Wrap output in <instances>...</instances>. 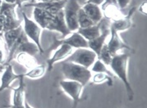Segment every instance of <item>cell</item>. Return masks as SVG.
I'll return each instance as SVG.
<instances>
[{
  "label": "cell",
  "mask_w": 147,
  "mask_h": 108,
  "mask_svg": "<svg viewBox=\"0 0 147 108\" xmlns=\"http://www.w3.org/2000/svg\"><path fill=\"white\" fill-rule=\"evenodd\" d=\"M23 74L21 75H16L13 70H12V66L11 65H7L5 69V71L3 72L2 78H1V86H0V91L5 89L7 88H8L10 86V84L15 79H18L21 76H22Z\"/></svg>",
  "instance_id": "16"
},
{
  "label": "cell",
  "mask_w": 147,
  "mask_h": 108,
  "mask_svg": "<svg viewBox=\"0 0 147 108\" xmlns=\"http://www.w3.org/2000/svg\"><path fill=\"white\" fill-rule=\"evenodd\" d=\"M94 22L91 21V19L85 13L82 8H81L78 12V25L79 28H87L90 26L94 25Z\"/></svg>",
  "instance_id": "22"
},
{
  "label": "cell",
  "mask_w": 147,
  "mask_h": 108,
  "mask_svg": "<svg viewBox=\"0 0 147 108\" xmlns=\"http://www.w3.org/2000/svg\"><path fill=\"white\" fill-rule=\"evenodd\" d=\"M2 70H3V66H2V65H0V72L2 71Z\"/></svg>",
  "instance_id": "40"
},
{
  "label": "cell",
  "mask_w": 147,
  "mask_h": 108,
  "mask_svg": "<svg viewBox=\"0 0 147 108\" xmlns=\"http://www.w3.org/2000/svg\"><path fill=\"white\" fill-rule=\"evenodd\" d=\"M130 15L126 17L125 19H120V20H117L115 21L110 26V28H113V30L116 31H123V30H126L127 29L131 28V21L130 20Z\"/></svg>",
  "instance_id": "20"
},
{
  "label": "cell",
  "mask_w": 147,
  "mask_h": 108,
  "mask_svg": "<svg viewBox=\"0 0 147 108\" xmlns=\"http://www.w3.org/2000/svg\"><path fill=\"white\" fill-rule=\"evenodd\" d=\"M2 3H3L2 0H0V7H1V5H2Z\"/></svg>",
  "instance_id": "41"
},
{
  "label": "cell",
  "mask_w": 147,
  "mask_h": 108,
  "mask_svg": "<svg viewBox=\"0 0 147 108\" xmlns=\"http://www.w3.org/2000/svg\"><path fill=\"white\" fill-rule=\"evenodd\" d=\"M24 74L22 76L19 78L20 83L18 89H14V95H13V104L15 106H22L24 105V91H25V84H24Z\"/></svg>",
  "instance_id": "18"
},
{
  "label": "cell",
  "mask_w": 147,
  "mask_h": 108,
  "mask_svg": "<svg viewBox=\"0 0 147 108\" xmlns=\"http://www.w3.org/2000/svg\"><path fill=\"white\" fill-rule=\"evenodd\" d=\"M130 57V54L122 53L116 54L113 56L112 61L110 62V67L113 73L120 79L126 87V90L127 93V96L130 101H132L134 97V92L131 89V86L127 79V61Z\"/></svg>",
  "instance_id": "1"
},
{
  "label": "cell",
  "mask_w": 147,
  "mask_h": 108,
  "mask_svg": "<svg viewBox=\"0 0 147 108\" xmlns=\"http://www.w3.org/2000/svg\"><path fill=\"white\" fill-rule=\"evenodd\" d=\"M82 6L77 3V0H67L64 8V17L66 25L71 32L77 31L78 25V12Z\"/></svg>",
  "instance_id": "4"
},
{
  "label": "cell",
  "mask_w": 147,
  "mask_h": 108,
  "mask_svg": "<svg viewBox=\"0 0 147 108\" xmlns=\"http://www.w3.org/2000/svg\"><path fill=\"white\" fill-rule=\"evenodd\" d=\"M57 1H61V0H39L38 2H57Z\"/></svg>",
  "instance_id": "36"
},
{
  "label": "cell",
  "mask_w": 147,
  "mask_h": 108,
  "mask_svg": "<svg viewBox=\"0 0 147 108\" xmlns=\"http://www.w3.org/2000/svg\"><path fill=\"white\" fill-rule=\"evenodd\" d=\"M101 32V21L98 24L94 25L92 26L87 28H79L77 30V33L80 34L87 41L97 38L98 36L100 35Z\"/></svg>",
  "instance_id": "15"
},
{
  "label": "cell",
  "mask_w": 147,
  "mask_h": 108,
  "mask_svg": "<svg viewBox=\"0 0 147 108\" xmlns=\"http://www.w3.org/2000/svg\"><path fill=\"white\" fill-rule=\"evenodd\" d=\"M22 21H19L16 14H12L9 16L5 17V24H4V28H3V32H5L7 30H13L19 27L21 25Z\"/></svg>",
  "instance_id": "21"
},
{
  "label": "cell",
  "mask_w": 147,
  "mask_h": 108,
  "mask_svg": "<svg viewBox=\"0 0 147 108\" xmlns=\"http://www.w3.org/2000/svg\"><path fill=\"white\" fill-rule=\"evenodd\" d=\"M112 58L113 56L109 53L108 47H107V44L105 43L100 51V55L98 56V59H100L102 62H104L106 66H109L110 62L112 61Z\"/></svg>",
  "instance_id": "26"
},
{
  "label": "cell",
  "mask_w": 147,
  "mask_h": 108,
  "mask_svg": "<svg viewBox=\"0 0 147 108\" xmlns=\"http://www.w3.org/2000/svg\"><path fill=\"white\" fill-rule=\"evenodd\" d=\"M23 30V28L22 25H20L19 27L13 29V30H7L4 32V39H5V42L7 43V47L10 50V48H12L13 43L17 40L20 34L22 33V31Z\"/></svg>",
  "instance_id": "19"
},
{
  "label": "cell",
  "mask_w": 147,
  "mask_h": 108,
  "mask_svg": "<svg viewBox=\"0 0 147 108\" xmlns=\"http://www.w3.org/2000/svg\"><path fill=\"white\" fill-rule=\"evenodd\" d=\"M109 30H110V34H111V39L107 43V47L112 56L116 55L118 51H119L120 49H123V48H127L128 50H131V48H130L121 39V38L118 35V31L113 30V28H109Z\"/></svg>",
  "instance_id": "12"
},
{
  "label": "cell",
  "mask_w": 147,
  "mask_h": 108,
  "mask_svg": "<svg viewBox=\"0 0 147 108\" xmlns=\"http://www.w3.org/2000/svg\"><path fill=\"white\" fill-rule=\"evenodd\" d=\"M62 72L67 80L77 81L83 86L88 84L92 77L90 69L68 61H63L62 63Z\"/></svg>",
  "instance_id": "2"
},
{
  "label": "cell",
  "mask_w": 147,
  "mask_h": 108,
  "mask_svg": "<svg viewBox=\"0 0 147 108\" xmlns=\"http://www.w3.org/2000/svg\"><path fill=\"white\" fill-rule=\"evenodd\" d=\"M22 17L24 21L23 31L30 39L32 40L37 45L40 49V54L44 53V49L42 48L40 43V34H41V27L37 24L35 21H33L30 18L27 17L26 13L22 12Z\"/></svg>",
  "instance_id": "6"
},
{
  "label": "cell",
  "mask_w": 147,
  "mask_h": 108,
  "mask_svg": "<svg viewBox=\"0 0 147 108\" xmlns=\"http://www.w3.org/2000/svg\"><path fill=\"white\" fill-rule=\"evenodd\" d=\"M105 0H87V3H93V4H95V5H100L104 3Z\"/></svg>",
  "instance_id": "31"
},
{
  "label": "cell",
  "mask_w": 147,
  "mask_h": 108,
  "mask_svg": "<svg viewBox=\"0 0 147 108\" xmlns=\"http://www.w3.org/2000/svg\"><path fill=\"white\" fill-rule=\"evenodd\" d=\"M7 107L9 108H25L24 105L22 106H15V105H10V106H7Z\"/></svg>",
  "instance_id": "34"
},
{
  "label": "cell",
  "mask_w": 147,
  "mask_h": 108,
  "mask_svg": "<svg viewBox=\"0 0 147 108\" xmlns=\"http://www.w3.org/2000/svg\"><path fill=\"white\" fill-rule=\"evenodd\" d=\"M74 48H72L71 46L68 45V44H60L59 45V48H58L56 50V52L54 53L53 56L48 61V66H49V71H51L53 66L58 62L59 61L66 60L71 54L73 53Z\"/></svg>",
  "instance_id": "10"
},
{
  "label": "cell",
  "mask_w": 147,
  "mask_h": 108,
  "mask_svg": "<svg viewBox=\"0 0 147 108\" xmlns=\"http://www.w3.org/2000/svg\"><path fill=\"white\" fill-rule=\"evenodd\" d=\"M28 1H30V0H21V3H22L24 2H28Z\"/></svg>",
  "instance_id": "38"
},
{
  "label": "cell",
  "mask_w": 147,
  "mask_h": 108,
  "mask_svg": "<svg viewBox=\"0 0 147 108\" xmlns=\"http://www.w3.org/2000/svg\"><path fill=\"white\" fill-rule=\"evenodd\" d=\"M91 66H92V68L90 70L91 72H94V73H105V74H107L109 76H113V74L107 69L105 64L104 62H102L100 59L95 60L94 64Z\"/></svg>",
  "instance_id": "24"
},
{
  "label": "cell",
  "mask_w": 147,
  "mask_h": 108,
  "mask_svg": "<svg viewBox=\"0 0 147 108\" xmlns=\"http://www.w3.org/2000/svg\"><path fill=\"white\" fill-rule=\"evenodd\" d=\"M111 80H112L111 77L109 75H108L107 74H105V73H96L92 77V81L94 84H101V83H104L105 81H109V84L111 85L112 84Z\"/></svg>",
  "instance_id": "27"
},
{
  "label": "cell",
  "mask_w": 147,
  "mask_h": 108,
  "mask_svg": "<svg viewBox=\"0 0 147 108\" xmlns=\"http://www.w3.org/2000/svg\"><path fill=\"white\" fill-rule=\"evenodd\" d=\"M18 4L17 3H8L6 2H3L0 7V15H3L4 17L7 16L16 14L15 13V7Z\"/></svg>",
  "instance_id": "25"
},
{
  "label": "cell",
  "mask_w": 147,
  "mask_h": 108,
  "mask_svg": "<svg viewBox=\"0 0 147 108\" xmlns=\"http://www.w3.org/2000/svg\"><path fill=\"white\" fill-rule=\"evenodd\" d=\"M1 47H2V39L0 38V49H1Z\"/></svg>",
  "instance_id": "39"
},
{
  "label": "cell",
  "mask_w": 147,
  "mask_h": 108,
  "mask_svg": "<svg viewBox=\"0 0 147 108\" xmlns=\"http://www.w3.org/2000/svg\"><path fill=\"white\" fill-rule=\"evenodd\" d=\"M24 107H25V108H33L32 107H30V105L26 99L24 100Z\"/></svg>",
  "instance_id": "33"
},
{
  "label": "cell",
  "mask_w": 147,
  "mask_h": 108,
  "mask_svg": "<svg viewBox=\"0 0 147 108\" xmlns=\"http://www.w3.org/2000/svg\"><path fill=\"white\" fill-rule=\"evenodd\" d=\"M109 34H110L109 28H106L103 30L100 36H98L97 38H95L92 40L88 41V48L92 50L94 53L97 55V57L100 55L101 49L103 48V46L105 44L106 39Z\"/></svg>",
  "instance_id": "13"
},
{
  "label": "cell",
  "mask_w": 147,
  "mask_h": 108,
  "mask_svg": "<svg viewBox=\"0 0 147 108\" xmlns=\"http://www.w3.org/2000/svg\"><path fill=\"white\" fill-rule=\"evenodd\" d=\"M45 29L49 30L58 31L63 35V37L71 34V32L68 30V28L66 25L63 9L59 11L58 13L54 14L53 17L49 21Z\"/></svg>",
  "instance_id": "8"
},
{
  "label": "cell",
  "mask_w": 147,
  "mask_h": 108,
  "mask_svg": "<svg viewBox=\"0 0 147 108\" xmlns=\"http://www.w3.org/2000/svg\"><path fill=\"white\" fill-rule=\"evenodd\" d=\"M63 43L68 44L73 48H88V41L86 40L80 34H78L77 32H73L71 34V35L67 39H63V40L55 41V44L53 45V47L58 48L59 45L63 44Z\"/></svg>",
  "instance_id": "11"
},
{
  "label": "cell",
  "mask_w": 147,
  "mask_h": 108,
  "mask_svg": "<svg viewBox=\"0 0 147 108\" xmlns=\"http://www.w3.org/2000/svg\"><path fill=\"white\" fill-rule=\"evenodd\" d=\"M67 2V0H61L57 2H35V3H27L25 6L37 7L48 12H50L52 14H56L64 8Z\"/></svg>",
  "instance_id": "9"
},
{
  "label": "cell",
  "mask_w": 147,
  "mask_h": 108,
  "mask_svg": "<svg viewBox=\"0 0 147 108\" xmlns=\"http://www.w3.org/2000/svg\"><path fill=\"white\" fill-rule=\"evenodd\" d=\"M54 14L48 12L37 7H34V18L35 21L39 25L41 29H45L49 21L53 17Z\"/></svg>",
  "instance_id": "17"
},
{
  "label": "cell",
  "mask_w": 147,
  "mask_h": 108,
  "mask_svg": "<svg viewBox=\"0 0 147 108\" xmlns=\"http://www.w3.org/2000/svg\"><path fill=\"white\" fill-rule=\"evenodd\" d=\"M4 1L8 3H17L18 4V0H4Z\"/></svg>",
  "instance_id": "35"
},
{
  "label": "cell",
  "mask_w": 147,
  "mask_h": 108,
  "mask_svg": "<svg viewBox=\"0 0 147 108\" xmlns=\"http://www.w3.org/2000/svg\"><path fill=\"white\" fill-rule=\"evenodd\" d=\"M3 59H4V55H3V52L0 49V65L3 62Z\"/></svg>",
  "instance_id": "32"
},
{
  "label": "cell",
  "mask_w": 147,
  "mask_h": 108,
  "mask_svg": "<svg viewBox=\"0 0 147 108\" xmlns=\"http://www.w3.org/2000/svg\"><path fill=\"white\" fill-rule=\"evenodd\" d=\"M82 8L85 12V13L91 19V21L94 24H98L99 22H100V21H102L103 15H102L101 10L98 5L86 3L85 5H83Z\"/></svg>",
  "instance_id": "14"
},
{
  "label": "cell",
  "mask_w": 147,
  "mask_h": 108,
  "mask_svg": "<svg viewBox=\"0 0 147 108\" xmlns=\"http://www.w3.org/2000/svg\"><path fill=\"white\" fill-rule=\"evenodd\" d=\"M104 3H105L102 5V9H103V10H105L106 8L109 6L118 7L117 0H105Z\"/></svg>",
  "instance_id": "28"
},
{
  "label": "cell",
  "mask_w": 147,
  "mask_h": 108,
  "mask_svg": "<svg viewBox=\"0 0 147 108\" xmlns=\"http://www.w3.org/2000/svg\"><path fill=\"white\" fill-rule=\"evenodd\" d=\"M19 53H27L30 56H34L40 53L39 48L34 42H30L28 39H18L10 48L7 61H10L15 55Z\"/></svg>",
  "instance_id": "5"
},
{
  "label": "cell",
  "mask_w": 147,
  "mask_h": 108,
  "mask_svg": "<svg viewBox=\"0 0 147 108\" xmlns=\"http://www.w3.org/2000/svg\"><path fill=\"white\" fill-rule=\"evenodd\" d=\"M45 66L40 65V66H35L32 70H30L26 74H24L25 77H29L30 79H38L42 77L45 75Z\"/></svg>",
  "instance_id": "23"
},
{
  "label": "cell",
  "mask_w": 147,
  "mask_h": 108,
  "mask_svg": "<svg viewBox=\"0 0 147 108\" xmlns=\"http://www.w3.org/2000/svg\"><path fill=\"white\" fill-rule=\"evenodd\" d=\"M97 55L94 52L88 48H77L70 56L64 61L68 62H73L78 65L84 66L86 68H90L94 64L96 60Z\"/></svg>",
  "instance_id": "3"
},
{
  "label": "cell",
  "mask_w": 147,
  "mask_h": 108,
  "mask_svg": "<svg viewBox=\"0 0 147 108\" xmlns=\"http://www.w3.org/2000/svg\"><path fill=\"white\" fill-rule=\"evenodd\" d=\"M60 86L65 93L72 99V108H77L78 103L81 101V95L83 88L82 84L72 80H62L60 82Z\"/></svg>",
  "instance_id": "7"
},
{
  "label": "cell",
  "mask_w": 147,
  "mask_h": 108,
  "mask_svg": "<svg viewBox=\"0 0 147 108\" xmlns=\"http://www.w3.org/2000/svg\"><path fill=\"white\" fill-rule=\"evenodd\" d=\"M117 2H118V7L123 9L129 4L130 0H117Z\"/></svg>",
  "instance_id": "29"
},
{
  "label": "cell",
  "mask_w": 147,
  "mask_h": 108,
  "mask_svg": "<svg viewBox=\"0 0 147 108\" xmlns=\"http://www.w3.org/2000/svg\"><path fill=\"white\" fill-rule=\"evenodd\" d=\"M30 1L31 3H35V2H38L39 0H30Z\"/></svg>",
  "instance_id": "37"
},
{
  "label": "cell",
  "mask_w": 147,
  "mask_h": 108,
  "mask_svg": "<svg viewBox=\"0 0 147 108\" xmlns=\"http://www.w3.org/2000/svg\"><path fill=\"white\" fill-rule=\"evenodd\" d=\"M4 24H5V17L3 15H0V33L3 31Z\"/></svg>",
  "instance_id": "30"
}]
</instances>
